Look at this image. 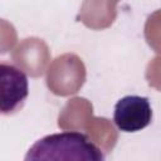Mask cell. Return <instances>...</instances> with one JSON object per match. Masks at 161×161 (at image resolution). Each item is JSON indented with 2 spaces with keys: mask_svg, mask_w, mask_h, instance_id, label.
<instances>
[{
  "mask_svg": "<svg viewBox=\"0 0 161 161\" xmlns=\"http://www.w3.org/2000/svg\"><path fill=\"white\" fill-rule=\"evenodd\" d=\"M151 121L152 108L147 97L130 94L122 97L114 104L113 122L122 132H138L146 128Z\"/></svg>",
  "mask_w": 161,
  "mask_h": 161,
  "instance_id": "cell-2",
  "label": "cell"
},
{
  "mask_svg": "<svg viewBox=\"0 0 161 161\" xmlns=\"http://www.w3.org/2000/svg\"><path fill=\"white\" fill-rule=\"evenodd\" d=\"M25 161H103L102 150L83 132L63 131L47 135L28 150Z\"/></svg>",
  "mask_w": 161,
  "mask_h": 161,
  "instance_id": "cell-1",
  "label": "cell"
},
{
  "mask_svg": "<svg viewBox=\"0 0 161 161\" xmlns=\"http://www.w3.org/2000/svg\"><path fill=\"white\" fill-rule=\"evenodd\" d=\"M0 111L3 114H13L19 111L28 94L29 82L26 74L13 64H0Z\"/></svg>",
  "mask_w": 161,
  "mask_h": 161,
  "instance_id": "cell-3",
  "label": "cell"
}]
</instances>
